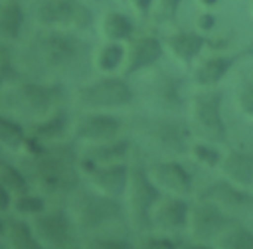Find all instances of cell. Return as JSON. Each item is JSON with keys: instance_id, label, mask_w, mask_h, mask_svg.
Wrapping results in <instances>:
<instances>
[{"instance_id": "6da1fadb", "label": "cell", "mask_w": 253, "mask_h": 249, "mask_svg": "<svg viewBox=\"0 0 253 249\" xmlns=\"http://www.w3.org/2000/svg\"><path fill=\"white\" fill-rule=\"evenodd\" d=\"M89 61V45L65 28H45L22 49V65L34 79L55 81L81 75Z\"/></svg>"}, {"instance_id": "7a4b0ae2", "label": "cell", "mask_w": 253, "mask_h": 249, "mask_svg": "<svg viewBox=\"0 0 253 249\" xmlns=\"http://www.w3.org/2000/svg\"><path fill=\"white\" fill-rule=\"evenodd\" d=\"M26 172L30 186L47 198H69L73 190L79 188V152L65 142L43 144L38 152L26 154L20 164Z\"/></svg>"}, {"instance_id": "3957f363", "label": "cell", "mask_w": 253, "mask_h": 249, "mask_svg": "<svg viewBox=\"0 0 253 249\" xmlns=\"http://www.w3.org/2000/svg\"><path fill=\"white\" fill-rule=\"evenodd\" d=\"M63 99V87L55 81H8V87L0 93V109L14 119L24 117L30 123H34L59 111Z\"/></svg>"}, {"instance_id": "277c9868", "label": "cell", "mask_w": 253, "mask_h": 249, "mask_svg": "<svg viewBox=\"0 0 253 249\" xmlns=\"http://www.w3.org/2000/svg\"><path fill=\"white\" fill-rule=\"evenodd\" d=\"M67 211L77 227V231L89 235H99L103 229H109L117 223H123L126 217V208L119 198L89 190H73L67 198Z\"/></svg>"}, {"instance_id": "5b68a950", "label": "cell", "mask_w": 253, "mask_h": 249, "mask_svg": "<svg viewBox=\"0 0 253 249\" xmlns=\"http://www.w3.org/2000/svg\"><path fill=\"white\" fill-rule=\"evenodd\" d=\"M162 192L152 184L148 170L142 162H134L130 166V176H128V186L125 192V208H126V217L128 223L134 231L148 233L152 229L150 225V211Z\"/></svg>"}, {"instance_id": "8992f818", "label": "cell", "mask_w": 253, "mask_h": 249, "mask_svg": "<svg viewBox=\"0 0 253 249\" xmlns=\"http://www.w3.org/2000/svg\"><path fill=\"white\" fill-rule=\"evenodd\" d=\"M134 93L125 77L107 73L105 77L93 79L75 91V101L85 111H113L128 107Z\"/></svg>"}, {"instance_id": "52a82bcc", "label": "cell", "mask_w": 253, "mask_h": 249, "mask_svg": "<svg viewBox=\"0 0 253 249\" xmlns=\"http://www.w3.org/2000/svg\"><path fill=\"white\" fill-rule=\"evenodd\" d=\"M190 123L192 130L208 142L221 144L227 138V126L221 117V93L204 87V91L196 93L190 103Z\"/></svg>"}, {"instance_id": "ba28073f", "label": "cell", "mask_w": 253, "mask_h": 249, "mask_svg": "<svg viewBox=\"0 0 253 249\" xmlns=\"http://www.w3.org/2000/svg\"><path fill=\"white\" fill-rule=\"evenodd\" d=\"M32 229L40 243L45 249H65L75 245V223L67 211V208L53 206L45 208L42 213L30 219Z\"/></svg>"}, {"instance_id": "9c48e42d", "label": "cell", "mask_w": 253, "mask_h": 249, "mask_svg": "<svg viewBox=\"0 0 253 249\" xmlns=\"http://www.w3.org/2000/svg\"><path fill=\"white\" fill-rule=\"evenodd\" d=\"M36 20L43 28H85L91 12L79 0H34Z\"/></svg>"}, {"instance_id": "30bf717a", "label": "cell", "mask_w": 253, "mask_h": 249, "mask_svg": "<svg viewBox=\"0 0 253 249\" xmlns=\"http://www.w3.org/2000/svg\"><path fill=\"white\" fill-rule=\"evenodd\" d=\"M235 217L221 209L219 206L208 202V200H198L196 204L190 206L188 213V233L194 241L202 243H213L217 235L231 223Z\"/></svg>"}, {"instance_id": "8fae6325", "label": "cell", "mask_w": 253, "mask_h": 249, "mask_svg": "<svg viewBox=\"0 0 253 249\" xmlns=\"http://www.w3.org/2000/svg\"><path fill=\"white\" fill-rule=\"evenodd\" d=\"M190 130L184 123L172 117H158L142 123L140 132L160 150L172 156H178L190 150Z\"/></svg>"}, {"instance_id": "7c38bea8", "label": "cell", "mask_w": 253, "mask_h": 249, "mask_svg": "<svg viewBox=\"0 0 253 249\" xmlns=\"http://www.w3.org/2000/svg\"><path fill=\"white\" fill-rule=\"evenodd\" d=\"M121 121L107 111H85L71 124V136L83 144H99L119 138Z\"/></svg>"}, {"instance_id": "4fadbf2b", "label": "cell", "mask_w": 253, "mask_h": 249, "mask_svg": "<svg viewBox=\"0 0 253 249\" xmlns=\"http://www.w3.org/2000/svg\"><path fill=\"white\" fill-rule=\"evenodd\" d=\"M188 213H190V204L182 196L162 194L150 211V225L158 233L174 235L186 229Z\"/></svg>"}, {"instance_id": "5bb4252c", "label": "cell", "mask_w": 253, "mask_h": 249, "mask_svg": "<svg viewBox=\"0 0 253 249\" xmlns=\"http://www.w3.org/2000/svg\"><path fill=\"white\" fill-rule=\"evenodd\" d=\"M152 184L170 196H188L194 190L192 174L178 160H156L146 166Z\"/></svg>"}, {"instance_id": "9a60e30c", "label": "cell", "mask_w": 253, "mask_h": 249, "mask_svg": "<svg viewBox=\"0 0 253 249\" xmlns=\"http://www.w3.org/2000/svg\"><path fill=\"white\" fill-rule=\"evenodd\" d=\"M198 200H208L219 206L221 209H225L227 213H237V211H245L253 208V196L245 188H239L225 178L213 180L206 184L204 188H200Z\"/></svg>"}, {"instance_id": "2e32d148", "label": "cell", "mask_w": 253, "mask_h": 249, "mask_svg": "<svg viewBox=\"0 0 253 249\" xmlns=\"http://www.w3.org/2000/svg\"><path fill=\"white\" fill-rule=\"evenodd\" d=\"M89 186L105 196L111 198H121L126 192L128 186V176H130V166L126 162H115V164H103L95 166L89 172L83 174Z\"/></svg>"}, {"instance_id": "e0dca14e", "label": "cell", "mask_w": 253, "mask_h": 249, "mask_svg": "<svg viewBox=\"0 0 253 249\" xmlns=\"http://www.w3.org/2000/svg\"><path fill=\"white\" fill-rule=\"evenodd\" d=\"M128 150H130V142L125 138H115V140H107V142H99V144H85V150L79 152L81 176L95 166L126 162Z\"/></svg>"}, {"instance_id": "ac0fdd59", "label": "cell", "mask_w": 253, "mask_h": 249, "mask_svg": "<svg viewBox=\"0 0 253 249\" xmlns=\"http://www.w3.org/2000/svg\"><path fill=\"white\" fill-rule=\"evenodd\" d=\"M162 49H164L162 42L154 36H142V38L132 40L126 47V55H125V63H123L125 77L138 73L146 67H152L160 59Z\"/></svg>"}, {"instance_id": "d6986e66", "label": "cell", "mask_w": 253, "mask_h": 249, "mask_svg": "<svg viewBox=\"0 0 253 249\" xmlns=\"http://www.w3.org/2000/svg\"><path fill=\"white\" fill-rule=\"evenodd\" d=\"M221 176L229 182H233L239 188H253V152L247 150H229L225 156H221L219 162Z\"/></svg>"}, {"instance_id": "ffe728a7", "label": "cell", "mask_w": 253, "mask_h": 249, "mask_svg": "<svg viewBox=\"0 0 253 249\" xmlns=\"http://www.w3.org/2000/svg\"><path fill=\"white\" fill-rule=\"evenodd\" d=\"M2 237L8 243V249H45L40 239L36 237L30 219L18 217V215H10L8 219H4V233Z\"/></svg>"}, {"instance_id": "44dd1931", "label": "cell", "mask_w": 253, "mask_h": 249, "mask_svg": "<svg viewBox=\"0 0 253 249\" xmlns=\"http://www.w3.org/2000/svg\"><path fill=\"white\" fill-rule=\"evenodd\" d=\"M67 126H69L67 115H65L63 109H59V111H55V113H51V115H47L40 121L30 123L26 130H28V136L36 138L38 142L49 144V142H57L65 134Z\"/></svg>"}, {"instance_id": "7402d4cb", "label": "cell", "mask_w": 253, "mask_h": 249, "mask_svg": "<svg viewBox=\"0 0 253 249\" xmlns=\"http://www.w3.org/2000/svg\"><path fill=\"white\" fill-rule=\"evenodd\" d=\"M239 55H213L204 59L196 69H194V81L202 87H213L217 85L227 71L233 67Z\"/></svg>"}, {"instance_id": "603a6c76", "label": "cell", "mask_w": 253, "mask_h": 249, "mask_svg": "<svg viewBox=\"0 0 253 249\" xmlns=\"http://www.w3.org/2000/svg\"><path fill=\"white\" fill-rule=\"evenodd\" d=\"M204 36L196 34V32H178L172 34L168 40V49L172 51V55L184 63H190L198 57V53L204 49Z\"/></svg>"}, {"instance_id": "cb8c5ba5", "label": "cell", "mask_w": 253, "mask_h": 249, "mask_svg": "<svg viewBox=\"0 0 253 249\" xmlns=\"http://www.w3.org/2000/svg\"><path fill=\"white\" fill-rule=\"evenodd\" d=\"M24 12L18 0H0V40L16 42L22 34Z\"/></svg>"}, {"instance_id": "d4e9b609", "label": "cell", "mask_w": 253, "mask_h": 249, "mask_svg": "<svg viewBox=\"0 0 253 249\" xmlns=\"http://www.w3.org/2000/svg\"><path fill=\"white\" fill-rule=\"evenodd\" d=\"M211 245L215 249H253V231L235 219L217 235Z\"/></svg>"}, {"instance_id": "484cf974", "label": "cell", "mask_w": 253, "mask_h": 249, "mask_svg": "<svg viewBox=\"0 0 253 249\" xmlns=\"http://www.w3.org/2000/svg\"><path fill=\"white\" fill-rule=\"evenodd\" d=\"M28 138V130L14 117L0 113V146L10 150H22Z\"/></svg>"}, {"instance_id": "4316f807", "label": "cell", "mask_w": 253, "mask_h": 249, "mask_svg": "<svg viewBox=\"0 0 253 249\" xmlns=\"http://www.w3.org/2000/svg\"><path fill=\"white\" fill-rule=\"evenodd\" d=\"M45 208H47V200H45L40 192L26 190V192L14 196V200H12V209H10V211H12L14 215H18V217L32 219V217H36L38 213H42Z\"/></svg>"}, {"instance_id": "83f0119b", "label": "cell", "mask_w": 253, "mask_h": 249, "mask_svg": "<svg viewBox=\"0 0 253 249\" xmlns=\"http://www.w3.org/2000/svg\"><path fill=\"white\" fill-rule=\"evenodd\" d=\"M101 34L109 42H123L128 40L132 34V22L128 16L121 12H107L101 22Z\"/></svg>"}, {"instance_id": "f1b7e54d", "label": "cell", "mask_w": 253, "mask_h": 249, "mask_svg": "<svg viewBox=\"0 0 253 249\" xmlns=\"http://www.w3.org/2000/svg\"><path fill=\"white\" fill-rule=\"evenodd\" d=\"M0 184H4L14 196L22 194L26 190H32L30 180H28L26 172L22 170V166L6 160L2 154H0Z\"/></svg>"}, {"instance_id": "f546056e", "label": "cell", "mask_w": 253, "mask_h": 249, "mask_svg": "<svg viewBox=\"0 0 253 249\" xmlns=\"http://www.w3.org/2000/svg\"><path fill=\"white\" fill-rule=\"evenodd\" d=\"M126 55V47L121 45V42H109L95 53V65L103 73H113L119 67H123Z\"/></svg>"}, {"instance_id": "4dcf8cb0", "label": "cell", "mask_w": 253, "mask_h": 249, "mask_svg": "<svg viewBox=\"0 0 253 249\" xmlns=\"http://www.w3.org/2000/svg\"><path fill=\"white\" fill-rule=\"evenodd\" d=\"M154 97L164 109H178L180 107V85L170 75H158L154 79Z\"/></svg>"}, {"instance_id": "1f68e13d", "label": "cell", "mask_w": 253, "mask_h": 249, "mask_svg": "<svg viewBox=\"0 0 253 249\" xmlns=\"http://www.w3.org/2000/svg\"><path fill=\"white\" fill-rule=\"evenodd\" d=\"M190 154L192 158L206 166V168H219V162H221V152L215 148L213 142H208V140H198L194 144H190Z\"/></svg>"}, {"instance_id": "d6a6232c", "label": "cell", "mask_w": 253, "mask_h": 249, "mask_svg": "<svg viewBox=\"0 0 253 249\" xmlns=\"http://www.w3.org/2000/svg\"><path fill=\"white\" fill-rule=\"evenodd\" d=\"M81 249H134L128 239L111 235V233H99V235H89Z\"/></svg>"}, {"instance_id": "836d02e7", "label": "cell", "mask_w": 253, "mask_h": 249, "mask_svg": "<svg viewBox=\"0 0 253 249\" xmlns=\"http://www.w3.org/2000/svg\"><path fill=\"white\" fill-rule=\"evenodd\" d=\"M134 249H178V241H174L166 233H146L138 239Z\"/></svg>"}, {"instance_id": "e575fe53", "label": "cell", "mask_w": 253, "mask_h": 249, "mask_svg": "<svg viewBox=\"0 0 253 249\" xmlns=\"http://www.w3.org/2000/svg\"><path fill=\"white\" fill-rule=\"evenodd\" d=\"M237 105L239 109L253 119V83L251 81H245L237 93Z\"/></svg>"}, {"instance_id": "d590c367", "label": "cell", "mask_w": 253, "mask_h": 249, "mask_svg": "<svg viewBox=\"0 0 253 249\" xmlns=\"http://www.w3.org/2000/svg\"><path fill=\"white\" fill-rule=\"evenodd\" d=\"M180 0H158V10L162 18H174L178 12Z\"/></svg>"}, {"instance_id": "8d00e7d4", "label": "cell", "mask_w": 253, "mask_h": 249, "mask_svg": "<svg viewBox=\"0 0 253 249\" xmlns=\"http://www.w3.org/2000/svg\"><path fill=\"white\" fill-rule=\"evenodd\" d=\"M12 200H14V194L4 184H0V213H10Z\"/></svg>"}, {"instance_id": "74e56055", "label": "cell", "mask_w": 253, "mask_h": 249, "mask_svg": "<svg viewBox=\"0 0 253 249\" xmlns=\"http://www.w3.org/2000/svg\"><path fill=\"white\" fill-rule=\"evenodd\" d=\"M178 249H215L211 243H202V241H180Z\"/></svg>"}, {"instance_id": "f35d334b", "label": "cell", "mask_w": 253, "mask_h": 249, "mask_svg": "<svg viewBox=\"0 0 253 249\" xmlns=\"http://www.w3.org/2000/svg\"><path fill=\"white\" fill-rule=\"evenodd\" d=\"M134 10L140 14V16H146L150 12V6H152V0H130Z\"/></svg>"}, {"instance_id": "ab89813d", "label": "cell", "mask_w": 253, "mask_h": 249, "mask_svg": "<svg viewBox=\"0 0 253 249\" xmlns=\"http://www.w3.org/2000/svg\"><path fill=\"white\" fill-rule=\"evenodd\" d=\"M213 22H215L213 14H200V16H198V26H200L202 30H211V28H213Z\"/></svg>"}, {"instance_id": "60d3db41", "label": "cell", "mask_w": 253, "mask_h": 249, "mask_svg": "<svg viewBox=\"0 0 253 249\" xmlns=\"http://www.w3.org/2000/svg\"><path fill=\"white\" fill-rule=\"evenodd\" d=\"M200 2H202V4H206V6H211V4H215L217 0H200Z\"/></svg>"}, {"instance_id": "b9f144b4", "label": "cell", "mask_w": 253, "mask_h": 249, "mask_svg": "<svg viewBox=\"0 0 253 249\" xmlns=\"http://www.w3.org/2000/svg\"><path fill=\"white\" fill-rule=\"evenodd\" d=\"M2 233H4V219L0 217V235H2Z\"/></svg>"}, {"instance_id": "7bdbcfd3", "label": "cell", "mask_w": 253, "mask_h": 249, "mask_svg": "<svg viewBox=\"0 0 253 249\" xmlns=\"http://www.w3.org/2000/svg\"><path fill=\"white\" fill-rule=\"evenodd\" d=\"M65 249H81V247H77V245H71V247H65Z\"/></svg>"}]
</instances>
